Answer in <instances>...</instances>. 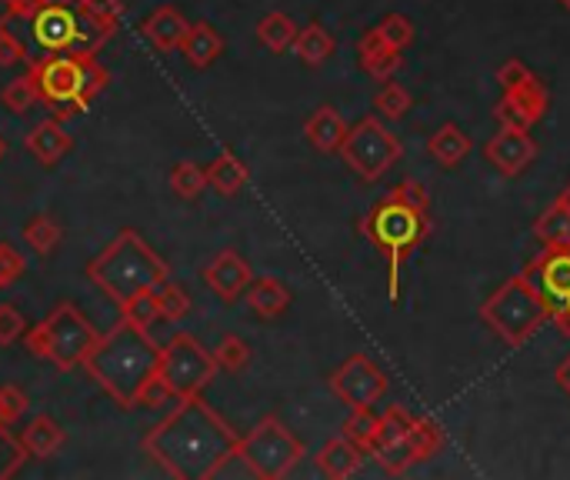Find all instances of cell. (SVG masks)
<instances>
[{
	"label": "cell",
	"instance_id": "cell-1",
	"mask_svg": "<svg viewBox=\"0 0 570 480\" xmlns=\"http://www.w3.org/2000/svg\"><path fill=\"white\" fill-rule=\"evenodd\" d=\"M240 434L197 397H184L181 404L147 431V457L178 480H210L237 457Z\"/></svg>",
	"mask_w": 570,
	"mask_h": 480
},
{
	"label": "cell",
	"instance_id": "cell-2",
	"mask_svg": "<svg viewBox=\"0 0 570 480\" xmlns=\"http://www.w3.org/2000/svg\"><path fill=\"white\" fill-rule=\"evenodd\" d=\"M157 361L160 347L150 341L147 328H137L134 320L121 317L107 334L94 341L91 354L84 357V370L117 408L134 411V408H157L168 400V393L153 380Z\"/></svg>",
	"mask_w": 570,
	"mask_h": 480
},
{
	"label": "cell",
	"instance_id": "cell-3",
	"mask_svg": "<svg viewBox=\"0 0 570 480\" xmlns=\"http://www.w3.org/2000/svg\"><path fill=\"white\" fill-rule=\"evenodd\" d=\"M361 233L387 258V297L400 300V271L431 233V201L424 184L400 181L364 220Z\"/></svg>",
	"mask_w": 570,
	"mask_h": 480
},
{
	"label": "cell",
	"instance_id": "cell-4",
	"mask_svg": "<svg viewBox=\"0 0 570 480\" xmlns=\"http://www.w3.org/2000/svg\"><path fill=\"white\" fill-rule=\"evenodd\" d=\"M168 261L153 254V248L147 240L124 227L111 244L88 264V277L91 284L107 294L117 307H124L127 300H134L144 290H153L157 284L168 281Z\"/></svg>",
	"mask_w": 570,
	"mask_h": 480
},
{
	"label": "cell",
	"instance_id": "cell-5",
	"mask_svg": "<svg viewBox=\"0 0 570 480\" xmlns=\"http://www.w3.org/2000/svg\"><path fill=\"white\" fill-rule=\"evenodd\" d=\"M27 77L34 80L41 104H47L60 124L80 111H88L91 101L111 84L107 67H101L94 54L37 57L27 64Z\"/></svg>",
	"mask_w": 570,
	"mask_h": 480
},
{
	"label": "cell",
	"instance_id": "cell-6",
	"mask_svg": "<svg viewBox=\"0 0 570 480\" xmlns=\"http://www.w3.org/2000/svg\"><path fill=\"white\" fill-rule=\"evenodd\" d=\"M480 320L508 347L517 351V347H524L547 324L550 313H547V307H544L534 281L521 271V274L508 277L491 297L480 304Z\"/></svg>",
	"mask_w": 570,
	"mask_h": 480
},
{
	"label": "cell",
	"instance_id": "cell-7",
	"mask_svg": "<svg viewBox=\"0 0 570 480\" xmlns=\"http://www.w3.org/2000/svg\"><path fill=\"white\" fill-rule=\"evenodd\" d=\"M101 334L94 331L91 320L80 313L70 300H60L41 324H34L24 334V344L34 357L54 364L57 370H73V367H84V357L91 354L94 341Z\"/></svg>",
	"mask_w": 570,
	"mask_h": 480
},
{
	"label": "cell",
	"instance_id": "cell-8",
	"mask_svg": "<svg viewBox=\"0 0 570 480\" xmlns=\"http://www.w3.org/2000/svg\"><path fill=\"white\" fill-rule=\"evenodd\" d=\"M217 361L214 354L194 338V334H174L164 347H160V361H157V387L178 400L184 397H197L214 377H217Z\"/></svg>",
	"mask_w": 570,
	"mask_h": 480
},
{
	"label": "cell",
	"instance_id": "cell-9",
	"mask_svg": "<svg viewBox=\"0 0 570 480\" xmlns=\"http://www.w3.org/2000/svg\"><path fill=\"white\" fill-rule=\"evenodd\" d=\"M237 457L248 464V470L261 480H281L287 477L300 457H304V444L294 437V431H287V424L281 418H264L248 437H240L237 444Z\"/></svg>",
	"mask_w": 570,
	"mask_h": 480
},
{
	"label": "cell",
	"instance_id": "cell-10",
	"mask_svg": "<svg viewBox=\"0 0 570 480\" xmlns=\"http://www.w3.org/2000/svg\"><path fill=\"white\" fill-rule=\"evenodd\" d=\"M338 153L364 184H377L403 157V147L400 137L390 134L380 117H364L354 127H347V137Z\"/></svg>",
	"mask_w": 570,
	"mask_h": 480
},
{
	"label": "cell",
	"instance_id": "cell-11",
	"mask_svg": "<svg viewBox=\"0 0 570 480\" xmlns=\"http://www.w3.org/2000/svg\"><path fill=\"white\" fill-rule=\"evenodd\" d=\"M524 274L534 281L550 313V324H557V331L570 338V248H544L524 267Z\"/></svg>",
	"mask_w": 570,
	"mask_h": 480
},
{
	"label": "cell",
	"instance_id": "cell-12",
	"mask_svg": "<svg viewBox=\"0 0 570 480\" xmlns=\"http://www.w3.org/2000/svg\"><path fill=\"white\" fill-rule=\"evenodd\" d=\"M331 390L341 404L351 411L357 408H374L377 400L387 393V374L367 357V354H351L334 374H331Z\"/></svg>",
	"mask_w": 570,
	"mask_h": 480
},
{
	"label": "cell",
	"instance_id": "cell-13",
	"mask_svg": "<svg viewBox=\"0 0 570 480\" xmlns=\"http://www.w3.org/2000/svg\"><path fill=\"white\" fill-rule=\"evenodd\" d=\"M411 414L403 408H387V414L377 418V434L374 444L367 450V457H374L380 464L384 473L400 477L407 467L414 464V444H411Z\"/></svg>",
	"mask_w": 570,
	"mask_h": 480
},
{
	"label": "cell",
	"instance_id": "cell-14",
	"mask_svg": "<svg viewBox=\"0 0 570 480\" xmlns=\"http://www.w3.org/2000/svg\"><path fill=\"white\" fill-rule=\"evenodd\" d=\"M547 107H550V94H547V88H544V80L534 73V77L524 80V84L504 91V98L494 104V117H498L501 127L531 130L534 124L544 121Z\"/></svg>",
	"mask_w": 570,
	"mask_h": 480
},
{
	"label": "cell",
	"instance_id": "cell-15",
	"mask_svg": "<svg viewBox=\"0 0 570 480\" xmlns=\"http://www.w3.org/2000/svg\"><path fill=\"white\" fill-rule=\"evenodd\" d=\"M487 164H491L498 174L504 178H521L537 157V144L531 137V130L521 127H501L491 140L483 147Z\"/></svg>",
	"mask_w": 570,
	"mask_h": 480
},
{
	"label": "cell",
	"instance_id": "cell-16",
	"mask_svg": "<svg viewBox=\"0 0 570 480\" xmlns=\"http://www.w3.org/2000/svg\"><path fill=\"white\" fill-rule=\"evenodd\" d=\"M31 27L34 41L47 54H70L77 37V8H37Z\"/></svg>",
	"mask_w": 570,
	"mask_h": 480
},
{
	"label": "cell",
	"instance_id": "cell-17",
	"mask_svg": "<svg viewBox=\"0 0 570 480\" xmlns=\"http://www.w3.org/2000/svg\"><path fill=\"white\" fill-rule=\"evenodd\" d=\"M204 281H207V287H210L224 304H233L243 290H248V284L254 281V271H251V264L243 261L237 251H220V254L207 264Z\"/></svg>",
	"mask_w": 570,
	"mask_h": 480
},
{
	"label": "cell",
	"instance_id": "cell-18",
	"mask_svg": "<svg viewBox=\"0 0 570 480\" xmlns=\"http://www.w3.org/2000/svg\"><path fill=\"white\" fill-rule=\"evenodd\" d=\"M191 24L174 11V8H157L153 14H147L140 21V34L153 44V50L160 54H174L181 47V41L187 37Z\"/></svg>",
	"mask_w": 570,
	"mask_h": 480
},
{
	"label": "cell",
	"instance_id": "cell-19",
	"mask_svg": "<svg viewBox=\"0 0 570 480\" xmlns=\"http://www.w3.org/2000/svg\"><path fill=\"white\" fill-rule=\"evenodd\" d=\"M364 457H367V454H364L354 441H347V437L341 434V437H334V441H328V444L320 447V454L314 457V464H317V470H320L323 477L347 480V477H354V473L361 470Z\"/></svg>",
	"mask_w": 570,
	"mask_h": 480
},
{
	"label": "cell",
	"instance_id": "cell-20",
	"mask_svg": "<svg viewBox=\"0 0 570 480\" xmlns=\"http://www.w3.org/2000/svg\"><path fill=\"white\" fill-rule=\"evenodd\" d=\"M403 50H397V47H390L384 37H380V31L377 27H371L364 37H361V44H357V57H361V67H364V73H371L374 80H390L397 70H400V64H403V57H400Z\"/></svg>",
	"mask_w": 570,
	"mask_h": 480
},
{
	"label": "cell",
	"instance_id": "cell-21",
	"mask_svg": "<svg viewBox=\"0 0 570 480\" xmlns=\"http://www.w3.org/2000/svg\"><path fill=\"white\" fill-rule=\"evenodd\" d=\"M24 147L41 160L44 168H54V164H60V160H64V153H70L73 137L64 130V124H60L57 117H50V121H41V124L24 137Z\"/></svg>",
	"mask_w": 570,
	"mask_h": 480
},
{
	"label": "cell",
	"instance_id": "cell-22",
	"mask_svg": "<svg viewBox=\"0 0 570 480\" xmlns=\"http://www.w3.org/2000/svg\"><path fill=\"white\" fill-rule=\"evenodd\" d=\"M304 137L310 140V147H317L320 153H338L344 137H347V124L344 117L331 107L320 104L307 121H304Z\"/></svg>",
	"mask_w": 570,
	"mask_h": 480
},
{
	"label": "cell",
	"instance_id": "cell-23",
	"mask_svg": "<svg viewBox=\"0 0 570 480\" xmlns=\"http://www.w3.org/2000/svg\"><path fill=\"white\" fill-rule=\"evenodd\" d=\"M178 50H181V57H184L194 70H204V67H210V64L224 54V37L214 31V24L197 21V24H191L187 37L181 41Z\"/></svg>",
	"mask_w": 570,
	"mask_h": 480
},
{
	"label": "cell",
	"instance_id": "cell-24",
	"mask_svg": "<svg viewBox=\"0 0 570 480\" xmlns=\"http://www.w3.org/2000/svg\"><path fill=\"white\" fill-rule=\"evenodd\" d=\"M21 444H24V450H27V457H37V460H47V457H54L60 447H64V441H67V431L54 421V418H47V414H37L24 431H21V437H18Z\"/></svg>",
	"mask_w": 570,
	"mask_h": 480
},
{
	"label": "cell",
	"instance_id": "cell-25",
	"mask_svg": "<svg viewBox=\"0 0 570 480\" xmlns=\"http://www.w3.org/2000/svg\"><path fill=\"white\" fill-rule=\"evenodd\" d=\"M243 297H248L251 310L261 320H277L290 307V290L277 277H254L248 290H243Z\"/></svg>",
	"mask_w": 570,
	"mask_h": 480
},
{
	"label": "cell",
	"instance_id": "cell-26",
	"mask_svg": "<svg viewBox=\"0 0 570 480\" xmlns=\"http://www.w3.org/2000/svg\"><path fill=\"white\" fill-rule=\"evenodd\" d=\"M251 174H248V164L233 153V150H220L214 157V164L207 168V187H214L217 194L224 197H233L240 194L243 187H248Z\"/></svg>",
	"mask_w": 570,
	"mask_h": 480
},
{
	"label": "cell",
	"instance_id": "cell-27",
	"mask_svg": "<svg viewBox=\"0 0 570 480\" xmlns=\"http://www.w3.org/2000/svg\"><path fill=\"white\" fill-rule=\"evenodd\" d=\"M334 50H338V41L331 37L328 27L317 24V21H310L307 27H300L297 37H294V54H297L307 67H320L328 57H334Z\"/></svg>",
	"mask_w": 570,
	"mask_h": 480
},
{
	"label": "cell",
	"instance_id": "cell-28",
	"mask_svg": "<svg viewBox=\"0 0 570 480\" xmlns=\"http://www.w3.org/2000/svg\"><path fill=\"white\" fill-rule=\"evenodd\" d=\"M428 153L437 160L441 168H457L460 160L470 153V137L457 124H444L428 137Z\"/></svg>",
	"mask_w": 570,
	"mask_h": 480
},
{
	"label": "cell",
	"instance_id": "cell-29",
	"mask_svg": "<svg viewBox=\"0 0 570 480\" xmlns=\"http://www.w3.org/2000/svg\"><path fill=\"white\" fill-rule=\"evenodd\" d=\"M534 237L544 248H570V214L560 204H550L534 220Z\"/></svg>",
	"mask_w": 570,
	"mask_h": 480
},
{
	"label": "cell",
	"instance_id": "cell-30",
	"mask_svg": "<svg viewBox=\"0 0 570 480\" xmlns=\"http://www.w3.org/2000/svg\"><path fill=\"white\" fill-rule=\"evenodd\" d=\"M297 24L287 18V14H281V11H271L267 18H261V24H258V41L267 47V50H274V54H284V50H290L294 47V37H297Z\"/></svg>",
	"mask_w": 570,
	"mask_h": 480
},
{
	"label": "cell",
	"instance_id": "cell-31",
	"mask_svg": "<svg viewBox=\"0 0 570 480\" xmlns=\"http://www.w3.org/2000/svg\"><path fill=\"white\" fill-rule=\"evenodd\" d=\"M24 240L31 244V251H34V254L47 258V254H54V251L60 248L64 230H60V224H57V220H50L47 214H37L34 220H27V224H24Z\"/></svg>",
	"mask_w": 570,
	"mask_h": 480
},
{
	"label": "cell",
	"instance_id": "cell-32",
	"mask_svg": "<svg viewBox=\"0 0 570 480\" xmlns=\"http://www.w3.org/2000/svg\"><path fill=\"white\" fill-rule=\"evenodd\" d=\"M411 444H414V464H424L444 447V431L431 418H414L411 421Z\"/></svg>",
	"mask_w": 570,
	"mask_h": 480
},
{
	"label": "cell",
	"instance_id": "cell-33",
	"mask_svg": "<svg viewBox=\"0 0 570 480\" xmlns=\"http://www.w3.org/2000/svg\"><path fill=\"white\" fill-rule=\"evenodd\" d=\"M207 187V171L194 160H181V164L171 171V191L184 201H197Z\"/></svg>",
	"mask_w": 570,
	"mask_h": 480
},
{
	"label": "cell",
	"instance_id": "cell-34",
	"mask_svg": "<svg viewBox=\"0 0 570 480\" xmlns=\"http://www.w3.org/2000/svg\"><path fill=\"white\" fill-rule=\"evenodd\" d=\"M214 361H217L220 370L237 374V370H243L251 364V344L243 338H237V334H224L220 344L214 347Z\"/></svg>",
	"mask_w": 570,
	"mask_h": 480
},
{
	"label": "cell",
	"instance_id": "cell-35",
	"mask_svg": "<svg viewBox=\"0 0 570 480\" xmlns=\"http://www.w3.org/2000/svg\"><path fill=\"white\" fill-rule=\"evenodd\" d=\"M77 11L88 14L91 21H98L111 37L121 31V21H124V4H121V0H77Z\"/></svg>",
	"mask_w": 570,
	"mask_h": 480
},
{
	"label": "cell",
	"instance_id": "cell-36",
	"mask_svg": "<svg viewBox=\"0 0 570 480\" xmlns=\"http://www.w3.org/2000/svg\"><path fill=\"white\" fill-rule=\"evenodd\" d=\"M411 94H407L400 84H394V80H384V88H380V94L374 98V111L380 114V117H387V121H403L407 117V111H411Z\"/></svg>",
	"mask_w": 570,
	"mask_h": 480
},
{
	"label": "cell",
	"instance_id": "cell-37",
	"mask_svg": "<svg viewBox=\"0 0 570 480\" xmlns=\"http://www.w3.org/2000/svg\"><path fill=\"white\" fill-rule=\"evenodd\" d=\"M341 434H344L347 441H354V444L367 454L371 444H374V434H377V414H374L371 408H357V411H351V418L344 421Z\"/></svg>",
	"mask_w": 570,
	"mask_h": 480
},
{
	"label": "cell",
	"instance_id": "cell-38",
	"mask_svg": "<svg viewBox=\"0 0 570 480\" xmlns=\"http://www.w3.org/2000/svg\"><path fill=\"white\" fill-rule=\"evenodd\" d=\"M0 104H4L11 114H27L34 104H41L34 80L27 73H21L18 80H11V84L4 88V94H0Z\"/></svg>",
	"mask_w": 570,
	"mask_h": 480
},
{
	"label": "cell",
	"instance_id": "cell-39",
	"mask_svg": "<svg viewBox=\"0 0 570 480\" xmlns=\"http://www.w3.org/2000/svg\"><path fill=\"white\" fill-rule=\"evenodd\" d=\"M153 297H157V310H160V317H164V320H181L191 310V297L178 284H168V281L157 284L153 287Z\"/></svg>",
	"mask_w": 570,
	"mask_h": 480
},
{
	"label": "cell",
	"instance_id": "cell-40",
	"mask_svg": "<svg viewBox=\"0 0 570 480\" xmlns=\"http://www.w3.org/2000/svg\"><path fill=\"white\" fill-rule=\"evenodd\" d=\"M24 460H27L24 444L11 434V427H0V480L14 477Z\"/></svg>",
	"mask_w": 570,
	"mask_h": 480
},
{
	"label": "cell",
	"instance_id": "cell-41",
	"mask_svg": "<svg viewBox=\"0 0 570 480\" xmlns=\"http://www.w3.org/2000/svg\"><path fill=\"white\" fill-rule=\"evenodd\" d=\"M121 313H124L127 320H134L137 328H147V331H150V324H157V320H160L153 290H144V294H137L134 300H127V304L121 307Z\"/></svg>",
	"mask_w": 570,
	"mask_h": 480
},
{
	"label": "cell",
	"instance_id": "cell-42",
	"mask_svg": "<svg viewBox=\"0 0 570 480\" xmlns=\"http://www.w3.org/2000/svg\"><path fill=\"white\" fill-rule=\"evenodd\" d=\"M27 411V397L21 387L14 384H4L0 387V427H14Z\"/></svg>",
	"mask_w": 570,
	"mask_h": 480
},
{
	"label": "cell",
	"instance_id": "cell-43",
	"mask_svg": "<svg viewBox=\"0 0 570 480\" xmlns=\"http://www.w3.org/2000/svg\"><path fill=\"white\" fill-rule=\"evenodd\" d=\"M377 31H380V37H384L390 47H397V50H403V47L414 44V24L407 21L403 14H387V18L377 24Z\"/></svg>",
	"mask_w": 570,
	"mask_h": 480
},
{
	"label": "cell",
	"instance_id": "cell-44",
	"mask_svg": "<svg viewBox=\"0 0 570 480\" xmlns=\"http://www.w3.org/2000/svg\"><path fill=\"white\" fill-rule=\"evenodd\" d=\"M27 334V320L14 304H0V347H11Z\"/></svg>",
	"mask_w": 570,
	"mask_h": 480
},
{
	"label": "cell",
	"instance_id": "cell-45",
	"mask_svg": "<svg viewBox=\"0 0 570 480\" xmlns=\"http://www.w3.org/2000/svg\"><path fill=\"white\" fill-rule=\"evenodd\" d=\"M24 271H27L24 258L11 244H0V290H8L11 284H18L24 277Z\"/></svg>",
	"mask_w": 570,
	"mask_h": 480
},
{
	"label": "cell",
	"instance_id": "cell-46",
	"mask_svg": "<svg viewBox=\"0 0 570 480\" xmlns=\"http://www.w3.org/2000/svg\"><path fill=\"white\" fill-rule=\"evenodd\" d=\"M27 60V50L24 44L11 34L8 27V18H0V67H18Z\"/></svg>",
	"mask_w": 570,
	"mask_h": 480
},
{
	"label": "cell",
	"instance_id": "cell-47",
	"mask_svg": "<svg viewBox=\"0 0 570 480\" xmlns=\"http://www.w3.org/2000/svg\"><path fill=\"white\" fill-rule=\"evenodd\" d=\"M0 4H8V18H24V21H31L37 11V0H0Z\"/></svg>",
	"mask_w": 570,
	"mask_h": 480
},
{
	"label": "cell",
	"instance_id": "cell-48",
	"mask_svg": "<svg viewBox=\"0 0 570 480\" xmlns=\"http://www.w3.org/2000/svg\"><path fill=\"white\" fill-rule=\"evenodd\" d=\"M554 380H557V387L570 397V354L557 364V370H554Z\"/></svg>",
	"mask_w": 570,
	"mask_h": 480
},
{
	"label": "cell",
	"instance_id": "cell-49",
	"mask_svg": "<svg viewBox=\"0 0 570 480\" xmlns=\"http://www.w3.org/2000/svg\"><path fill=\"white\" fill-rule=\"evenodd\" d=\"M37 8H77V0H37Z\"/></svg>",
	"mask_w": 570,
	"mask_h": 480
},
{
	"label": "cell",
	"instance_id": "cell-50",
	"mask_svg": "<svg viewBox=\"0 0 570 480\" xmlns=\"http://www.w3.org/2000/svg\"><path fill=\"white\" fill-rule=\"evenodd\" d=\"M554 204H560V207H563V210H567V214H570V184H567V187H563V191H560V197H557V201H554Z\"/></svg>",
	"mask_w": 570,
	"mask_h": 480
},
{
	"label": "cell",
	"instance_id": "cell-51",
	"mask_svg": "<svg viewBox=\"0 0 570 480\" xmlns=\"http://www.w3.org/2000/svg\"><path fill=\"white\" fill-rule=\"evenodd\" d=\"M8 153V144H4V137H0V157H4Z\"/></svg>",
	"mask_w": 570,
	"mask_h": 480
},
{
	"label": "cell",
	"instance_id": "cell-52",
	"mask_svg": "<svg viewBox=\"0 0 570 480\" xmlns=\"http://www.w3.org/2000/svg\"><path fill=\"white\" fill-rule=\"evenodd\" d=\"M557 4H560L563 11H570V0H557Z\"/></svg>",
	"mask_w": 570,
	"mask_h": 480
}]
</instances>
